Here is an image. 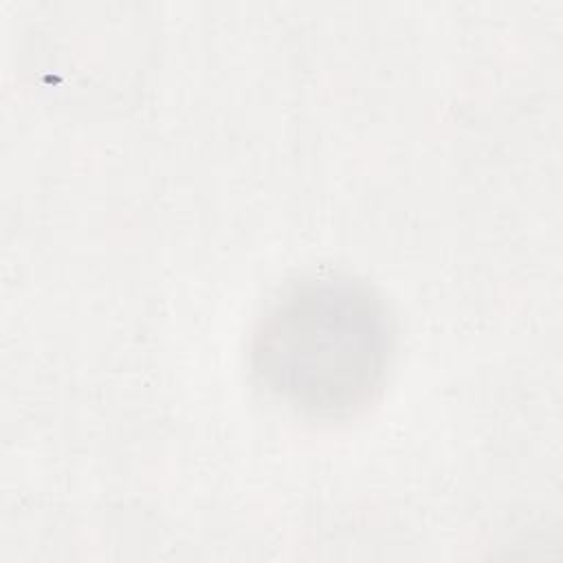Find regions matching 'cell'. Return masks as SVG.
I'll return each instance as SVG.
<instances>
[{"label": "cell", "mask_w": 563, "mask_h": 563, "mask_svg": "<svg viewBox=\"0 0 563 563\" xmlns=\"http://www.w3.org/2000/svg\"><path fill=\"white\" fill-rule=\"evenodd\" d=\"M391 325L383 301L347 277L292 284L266 312L253 339L257 378L297 411L345 418L378 391Z\"/></svg>", "instance_id": "obj_1"}]
</instances>
